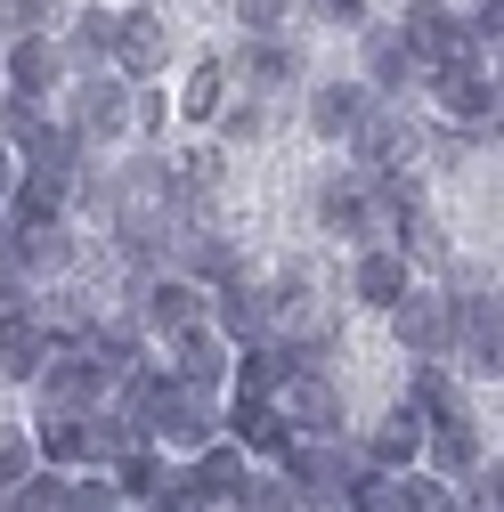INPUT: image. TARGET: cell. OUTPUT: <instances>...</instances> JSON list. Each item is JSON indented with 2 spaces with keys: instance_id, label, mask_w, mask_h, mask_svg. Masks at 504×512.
Here are the masks:
<instances>
[{
  "instance_id": "obj_46",
  "label": "cell",
  "mask_w": 504,
  "mask_h": 512,
  "mask_svg": "<svg viewBox=\"0 0 504 512\" xmlns=\"http://www.w3.org/2000/svg\"><path fill=\"white\" fill-rule=\"evenodd\" d=\"M0 512H9V488H0Z\"/></svg>"
},
{
  "instance_id": "obj_34",
  "label": "cell",
  "mask_w": 504,
  "mask_h": 512,
  "mask_svg": "<svg viewBox=\"0 0 504 512\" xmlns=\"http://www.w3.org/2000/svg\"><path fill=\"white\" fill-rule=\"evenodd\" d=\"M33 472V431L25 423H0V488H17Z\"/></svg>"
},
{
  "instance_id": "obj_13",
  "label": "cell",
  "mask_w": 504,
  "mask_h": 512,
  "mask_svg": "<svg viewBox=\"0 0 504 512\" xmlns=\"http://www.w3.org/2000/svg\"><path fill=\"white\" fill-rule=\"evenodd\" d=\"M163 49H171L163 17H155V9H131V17H114V49H106V66H122V74H163Z\"/></svg>"
},
{
  "instance_id": "obj_40",
  "label": "cell",
  "mask_w": 504,
  "mask_h": 512,
  "mask_svg": "<svg viewBox=\"0 0 504 512\" xmlns=\"http://www.w3.org/2000/svg\"><path fill=\"white\" fill-rule=\"evenodd\" d=\"M244 512H309V504H301L285 480H252V488H244Z\"/></svg>"
},
{
  "instance_id": "obj_27",
  "label": "cell",
  "mask_w": 504,
  "mask_h": 512,
  "mask_svg": "<svg viewBox=\"0 0 504 512\" xmlns=\"http://www.w3.org/2000/svg\"><path fill=\"white\" fill-rule=\"evenodd\" d=\"M423 439H431V480H472V472H480L472 423H439V431H423Z\"/></svg>"
},
{
  "instance_id": "obj_7",
  "label": "cell",
  "mask_w": 504,
  "mask_h": 512,
  "mask_svg": "<svg viewBox=\"0 0 504 512\" xmlns=\"http://www.w3.org/2000/svg\"><path fill=\"white\" fill-rule=\"evenodd\" d=\"M204 309H212L204 285H187V277H147L131 326H139V334H187V326H204Z\"/></svg>"
},
{
  "instance_id": "obj_20",
  "label": "cell",
  "mask_w": 504,
  "mask_h": 512,
  "mask_svg": "<svg viewBox=\"0 0 504 512\" xmlns=\"http://www.w3.org/2000/svg\"><path fill=\"white\" fill-rule=\"evenodd\" d=\"M228 74H244L252 90H285V82H293V41H277V33H252V41H236Z\"/></svg>"
},
{
  "instance_id": "obj_10",
  "label": "cell",
  "mask_w": 504,
  "mask_h": 512,
  "mask_svg": "<svg viewBox=\"0 0 504 512\" xmlns=\"http://www.w3.org/2000/svg\"><path fill=\"white\" fill-rule=\"evenodd\" d=\"M431 90H439V114H448V122H464V131H496V74L448 66V74H431Z\"/></svg>"
},
{
  "instance_id": "obj_25",
  "label": "cell",
  "mask_w": 504,
  "mask_h": 512,
  "mask_svg": "<svg viewBox=\"0 0 504 512\" xmlns=\"http://www.w3.org/2000/svg\"><path fill=\"white\" fill-rule=\"evenodd\" d=\"M131 447H147V439L122 423L114 407H90V415H82V464H122Z\"/></svg>"
},
{
  "instance_id": "obj_32",
  "label": "cell",
  "mask_w": 504,
  "mask_h": 512,
  "mask_svg": "<svg viewBox=\"0 0 504 512\" xmlns=\"http://www.w3.org/2000/svg\"><path fill=\"white\" fill-rule=\"evenodd\" d=\"M163 488V456L155 447H131V456L114 464V496H155Z\"/></svg>"
},
{
  "instance_id": "obj_18",
  "label": "cell",
  "mask_w": 504,
  "mask_h": 512,
  "mask_svg": "<svg viewBox=\"0 0 504 512\" xmlns=\"http://www.w3.org/2000/svg\"><path fill=\"white\" fill-rule=\"evenodd\" d=\"M17 155H25V171H41V179H74V171H82V139H74V122H49V114L25 131Z\"/></svg>"
},
{
  "instance_id": "obj_5",
  "label": "cell",
  "mask_w": 504,
  "mask_h": 512,
  "mask_svg": "<svg viewBox=\"0 0 504 512\" xmlns=\"http://www.w3.org/2000/svg\"><path fill=\"white\" fill-rule=\"evenodd\" d=\"M448 326H456L448 293L407 285V293L391 301V334H399V350H407V358H423V366H439V358H448Z\"/></svg>"
},
{
  "instance_id": "obj_15",
  "label": "cell",
  "mask_w": 504,
  "mask_h": 512,
  "mask_svg": "<svg viewBox=\"0 0 504 512\" xmlns=\"http://www.w3.org/2000/svg\"><path fill=\"white\" fill-rule=\"evenodd\" d=\"M187 480L204 488V504H244V488H252V464H244V447L212 439V447H196V464H187Z\"/></svg>"
},
{
  "instance_id": "obj_14",
  "label": "cell",
  "mask_w": 504,
  "mask_h": 512,
  "mask_svg": "<svg viewBox=\"0 0 504 512\" xmlns=\"http://www.w3.org/2000/svg\"><path fill=\"white\" fill-rule=\"evenodd\" d=\"M358 464L366 472H423V423L399 407V415H383L366 431V447H358Z\"/></svg>"
},
{
  "instance_id": "obj_2",
  "label": "cell",
  "mask_w": 504,
  "mask_h": 512,
  "mask_svg": "<svg viewBox=\"0 0 504 512\" xmlns=\"http://www.w3.org/2000/svg\"><path fill=\"white\" fill-rule=\"evenodd\" d=\"M399 49H407V66H415V74L472 66V33H464V17H448L439 0H415V9H407V25H399Z\"/></svg>"
},
{
  "instance_id": "obj_38",
  "label": "cell",
  "mask_w": 504,
  "mask_h": 512,
  "mask_svg": "<svg viewBox=\"0 0 504 512\" xmlns=\"http://www.w3.org/2000/svg\"><path fill=\"white\" fill-rule=\"evenodd\" d=\"M407 512H464L448 480H431V472H407Z\"/></svg>"
},
{
  "instance_id": "obj_30",
  "label": "cell",
  "mask_w": 504,
  "mask_h": 512,
  "mask_svg": "<svg viewBox=\"0 0 504 512\" xmlns=\"http://www.w3.org/2000/svg\"><path fill=\"white\" fill-rule=\"evenodd\" d=\"M9 512H66V472H49V464H33L17 488H9Z\"/></svg>"
},
{
  "instance_id": "obj_4",
  "label": "cell",
  "mask_w": 504,
  "mask_h": 512,
  "mask_svg": "<svg viewBox=\"0 0 504 512\" xmlns=\"http://www.w3.org/2000/svg\"><path fill=\"white\" fill-rule=\"evenodd\" d=\"M350 147H358V163H350V171H366V179H399V171H415L423 131H415V122H399L391 106H374L358 131H350Z\"/></svg>"
},
{
  "instance_id": "obj_37",
  "label": "cell",
  "mask_w": 504,
  "mask_h": 512,
  "mask_svg": "<svg viewBox=\"0 0 504 512\" xmlns=\"http://www.w3.org/2000/svg\"><path fill=\"white\" fill-rule=\"evenodd\" d=\"M220 90H228V66H196V82H187V114L212 122L220 114Z\"/></svg>"
},
{
  "instance_id": "obj_16",
  "label": "cell",
  "mask_w": 504,
  "mask_h": 512,
  "mask_svg": "<svg viewBox=\"0 0 504 512\" xmlns=\"http://www.w3.org/2000/svg\"><path fill=\"white\" fill-rule=\"evenodd\" d=\"M49 366V342H41V326H33V309H0V382H33Z\"/></svg>"
},
{
  "instance_id": "obj_12",
  "label": "cell",
  "mask_w": 504,
  "mask_h": 512,
  "mask_svg": "<svg viewBox=\"0 0 504 512\" xmlns=\"http://www.w3.org/2000/svg\"><path fill=\"white\" fill-rule=\"evenodd\" d=\"M122 131H131V90L114 74H90L82 98H74V139L90 147V139H122Z\"/></svg>"
},
{
  "instance_id": "obj_26",
  "label": "cell",
  "mask_w": 504,
  "mask_h": 512,
  "mask_svg": "<svg viewBox=\"0 0 504 512\" xmlns=\"http://www.w3.org/2000/svg\"><path fill=\"white\" fill-rule=\"evenodd\" d=\"M366 171H326V187H318V220L334 228V236H358V204H366Z\"/></svg>"
},
{
  "instance_id": "obj_39",
  "label": "cell",
  "mask_w": 504,
  "mask_h": 512,
  "mask_svg": "<svg viewBox=\"0 0 504 512\" xmlns=\"http://www.w3.org/2000/svg\"><path fill=\"white\" fill-rule=\"evenodd\" d=\"M66 512H122V496H114L106 472L98 480H66Z\"/></svg>"
},
{
  "instance_id": "obj_11",
  "label": "cell",
  "mask_w": 504,
  "mask_h": 512,
  "mask_svg": "<svg viewBox=\"0 0 504 512\" xmlns=\"http://www.w3.org/2000/svg\"><path fill=\"white\" fill-rule=\"evenodd\" d=\"M220 431H228V447H244V456H285V447H293V431L277 423V407L261 391H236L228 415H220Z\"/></svg>"
},
{
  "instance_id": "obj_28",
  "label": "cell",
  "mask_w": 504,
  "mask_h": 512,
  "mask_svg": "<svg viewBox=\"0 0 504 512\" xmlns=\"http://www.w3.org/2000/svg\"><path fill=\"white\" fill-rule=\"evenodd\" d=\"M33 464L74 472V464H82V415H41V423H33Z\"/></svg>"
},
{
  "instance_id": "obj_36",
  "label": "cell",
  "mask_w": 504,
  "mask_h": 512,
  "mask_svg": "<svg viewBox=\"0 0 504 512\" xmlns=\"http://www.w3.org/2000/svg\"><path fill=\"white\" fill-rule=\"evenodd\" d=\"M0 309H25V252L9 228H0Z\"/></svg>"
},
{
  "instance_id": "obj_42",
  "label": "cell",
  "mask_w": 504,
  "mask_h": 512,
  "mask_svg": "<svg viewBox=\"0 0 504 512\" xmlns=\"http://www.w3.org/2000/svg\"><path fill=\"white\" fill-rule=\"evenodd\" d=\"M236 17H244V33H277L293 17V0H236Z\"/></svg>"
},
{
  "instance_id": "obj_9",
  "label": "cell",
  "mask_w": 504,
  "mask_h": 512,
  "mask_svg": "<svg viewBox=\"0 0 504 512\" xmlns=\"http://www.w3.org/2000/svg\"><path fill=\"white\" fill-rule=\"evenodd\" d=\"M155 439H163V447H187V456L212 447V439H220V399H212V391H179V382H171V399H163V415H155Z\"/></svg>"
},
{
  "instance_id": "obj_24",
  "label": "cell",
  "mask_w": 504,
  "mask_h": 512,
  "mask_svg": "<svg viewBox=\"0 0 504 512\" xmlns=\"http://www.w3.org/2000/svg\"><path fill=\"white\" fill-rule=\"evenodd\" d=\"M366 114H374V98H366L358 82H326L318 98H309V122H318V139H350Z\"/></svg>"
},
{
  "instance_id": "obj_3",
  "label": "cell",
  "mask_w": 504,
  "mask_h": 512,
  "mask_svg": "<svg viewBox=\"0 0 504 512\" xmlns=\"http://www.w3.org/2000/svg\"><path fill=\"white\" fill-rule=\"evenodd\" d=\"M33 391H41V415H90V407H106L114 374L90 366L82 350H49V366L33 374Z\"/></svg>"
},
{
  "instance_id": "obj_21",
  "label": "cell",
  "mask_w": 504,
  "mask_h": 512,
  "mask_svg": "<svg viewBox=\"0 0 504 512\" xmlns=\"http://www.w3.org/2000/svg\"><path fill=\"white\" fill-rule=\"evenodd\" d=\"M66 204H74V179L17 171V187H9V220H17V228H33V220H66Z\"/></svg>"
},
{
  "instance_id": "obj_17",
  "label": "cell",
  "mask_w": 504,
  "mask_h": 512,
  "mask_svg": "<svg viewBox=\"0 0 504 512\" xmlns=\"http://www.w3.org/2000/svg\"><path fill=\"white\" fill-rule=\"evenodd\" d=\"M407 285H415V269L399 261V252H391V244H366V252H358V261H350V293H358L366 309H391V301H399Z\"/></svg>"
},
{
  "instance_id": "obj_6",
  "label": "cell",
  "mask_w": 504,
  "mask_h": 512,
  "mask_svg": "<svg viewBox=\"0 0 504 512\" xmlns=\"http://www.w3.org/2000/svg\"><path fill=\"white\" fill-rule=\"evenodd\" d=\"M448 309H456L448 350H464V366L496 374L504 366V309H496V293H448Z\"/></svg>"
},
{
  "instance_id": "obj_22",
  "label": "cell",
  "mask_w": 504,
  "mask_h": 512,
  "mask_svg": "<svg viewBox=\"0 0 504 512\" xmlns=\"http://www.w3.org/2000/svg\"><path fill=\"white\" fill-rule=\"evenodd\" d=\"M171 244L187 252V285H236V244H228V236H212V228H179Z\"/></svg>"
},
{
  "instance_id": "obj_8",
  "label": "cell",
  "mask_w": 504,
  "mask_h": 512,
  "mask_svg": "<svg viewBox=\"0 0 504 512\" xmlns=\"http://www.w3.org/2000/svg\"><path fill=\"white\" fill-rule=\"evenodd\" d=\"M228 366H236V350L212 334V326H187V334H171V382H179V391H220V382H228Z\"/></svg>"
},
{
  "instance_id": "obj_33",
  "label": "cell",
  "mask_w": 504,
  "mask_h": 512,
  "mask_svg": "<svg viewBox=\"0 0 504 512\" xmlns=\"http://www.w3.org/2000/svg\"><path fill=\"white\" fill-rule=\"evenodd\" d=\"M106 49H114V9H90V17L74 25V57L98 74V66H106Z\"/></svg>"
},
{
  "instance_id": "obj_44",
  "label": "cell",
  "mask_w": 504,
  "mask_h": 512,
  "mask_svg": "<svg viewBox=\"0 0 504 512\" xmlns=\"http://www.w3.org/2000/svg\"><path fill=\"white\" fill-rule=\"evenodd\" d=\"M326 25H366V0H309Z\"/></svg>"
},
{
  "instance_id": "obj_1",
  "label": "cell",
  "mask_w": 504,
  "mask_h": 512,
  "mask_svg": "<svg viewBox=\"0 0 504 512\" xmlns=\"http://www.w3.org/2000/svg\"><path fill=\"white\" fill-rule=\"evenodd\" d=\"M269 407H277V423L293 439H334L342 431V391H334L326 366H293L277 391H269Z\"/></svg>"
},
{
  "instance_id": "obj_45",
  "label": "cell",
  "mask_w": 504,
  "mask_h": 512,
  "mask_svg": "<svg viewBox=\"0 0 504 512\" xmlns=\"http://www.w3.org/2000/svg\"><path fill=\"white\" fill-rule=\"evenodd\" d=\"M9 187H17V155L0 147V204H9Z\"/></svg>"
},
{
  "instance_id": "obj_19",
  "label": "cell",
  "mask_w": 504,
  "mask_h": 512,
  "mask_svg": "<svg viewBox=\"0 0 504 512\" xmlns=\"http://www.w3.org/2000/svg\"><path fill=\"white\" fill-rule=\"evenodd\" d=\"M407 415H415L423 431H439V423H472V415H464V391L448 382V366H415V382H407Z\"/></svg>"
},
{
  "instance_id": "obj_35",
  "label": "cell",
  "mask_w": 504,
  "mask_h": 512,
  "mask_svg": "<svg viewBox=\"0 0 504 512\" xmlns=\"http://www.w3.org/2000/svg\"><path fill=\"white\" fill-rule=\"evenodd\" d=\"M33 122H41V98H9V90H0V147H25V131H33Z\"/></svg>"
},
{
  "instance_id": "obj_41",
  "label": "cell",
  "mask_w": 504,
  "mask_h": 512,
  "mask_svg": "<svg viewBox=\"0 0 504 512\" xmlns=\"http://www.w3.org/2000/svg\"><path fill=\"white\" fill-rule=\"evenodd\" d=\"M0 9H9V25H17V33H33V41L57 25V0H0Z\"/></svg>"
},
{
  "instance_id": "obj_29",
  "label": "cell",
  "mask_w": 504,
  "mask_h": 512,
  "mask_svg": "<svg viewBox=\"0 0 504 512\" xmlns=\"http://www.w3.org/2000/svg\"><path fill=\"white\" fill-rule=\"evenodd\" d=\"M9 236H17V252H25V277H33V269H66V261H74L66 220H33V228H9Z\"/></svg>"
},
{
  "instance_id": "obj_23",
  "label": "cell",
  "mask_w": 504,
  "mask_h": 512,
  "mask_svg": "<svg viewBox=\"0 0 504 512\" xmlns=\"http://www.w3.org/2000/svg\"><path fill=\"white\" fill-rule=\"evenodd\" d=\"M49 82H57V49H49V41L25 33L9 57H0V90H9V98H41Z\"/></svg>"
},
{
  "instance_id": "obj_31",
  "label": "cell",
  "mask_w": 504,
  "mask_h": 512,
  "mask_svg": "<svg viewBox=\"0 0 504 512\" xmlns=\"http://www.w3.org/2000/svg\"><path fill=\"white\" fill-rule=\"evenodd\" d=\"M366 74H374V90H407V82H415L399 33H366Z\"/></svg>"
},
{
  "instance_id": "obj_43",
  "label": "cell",
  "mask_w": 504,
  "mask_h": 512,
  "mask_svg": "<svg viewBox=\"0 0 504 512\" xmlns=\"http://www.w3.org/2000/svg\"><path fill=\"white\" fill-rule=\"evenodd\" d=\"M464 33L496 49V33H504V0H480V9H472V25H464Z\"/></svg>"
}]
</instances>
